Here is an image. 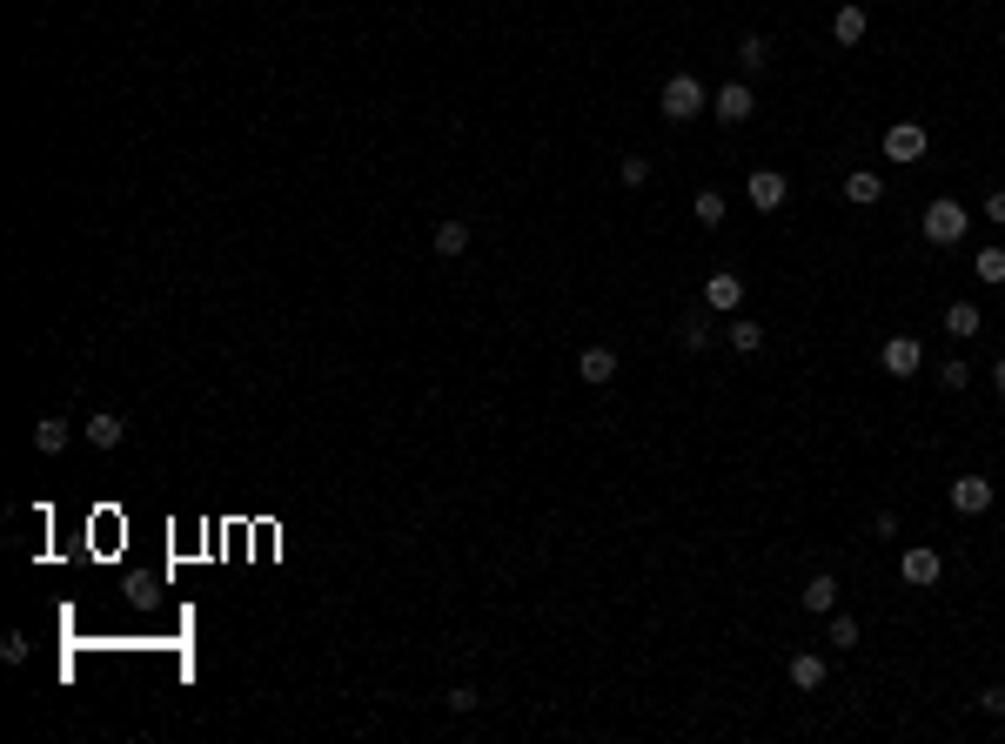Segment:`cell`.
<instances>
[{
  "instance_id": "obj_21",
  "label": "cell",
  "mask_w": 1005,
  "mask_h": 744,
  "mask_svg": "<svg viewBox=\"0 0 1005 744\" xmlns=\"http://www.w3.org/2000/svg\"><path fill=\"white\" fill-rule=\"evenodd\" d=\"M972 275H979L985 289H1005V248H979V262H972Z\"/></svg>"
},
{
  "instance_id": "obj_19",
  "label": "cell",
  "mask_w": 1005,
  "mask_h": 744,
  "mask_svg": "<svg viewBox=\"0 0 1005 744\" xmlns=\"http://www.w3.org/2000/svg\"><path fill=\"white\" fill-rule=\"evenodd\" d=\"M945 329L965 342V336H979V329H985V316L972 309V302H952V309H945Z\"/></svg>"
},
{
  "instance_id": "obj_3",
  "label": "cell",
  "mask_w": 1005,
  "mask_h": 744,
  "mask_svg": "<svg viewBox=\"0 0 1005 744\" xmlns=\"http://www.w3.org/2000/svg\"><path fill=\"white\" fill-rule=\"evenodd\" d=\"M751 108H758V94L744 88V81H724V88L711 94V114L724 121V128H744V121H751Z\"/></svg>"
},
{
  "instance_id": "obj_8",
  "label": "cell",
  "mask_w": 1005,
  "mask_h": 744,
  "mask_svg": "<svg viewBox=\"0 0 1005 744\" xmlns=\"http://www.w3.org/2000/svg\"><path fill=\"white\" fill-rule=\"evenodd\" d=\"M81 436H88L94 450H121V436H128V423H121L114 409H94V416H88V429H81Z\"/></svg>"
},
{
  "instance_id": "obj_9",
  "label": "cell",
  "mask_w": 1005,
  "mask_h": 744,
  "mask_svg": "<svg viewBox=\"0 0 1005 744\" xmlns=\"http://www.w3.org/2000/svg\"><path fill=\"white\" fill-rule=\"evenodd\" d=\"M865 7H858V0H845V7H838V14H831V41H838V47H858V41H865Z\"/></svg>"
},
{
  "instance_id": "obj_30",
  "label": "cell",
  "mask_w": 1005,
  "mask_h": 744,
  "mask_svg": "<svg viewBox=\"0 0 1005 744\" xmlns=\"http://www.w3.org/2000/svg\"><path fill=\"white\" fill-rule=\"evenodd\" d=\"M992 389H999V396H1005V356H999V369H992Z\"/></svg>"
},
{
  "instance_id": "obj_23",
  "label": "cell",
  "mask_w": 1005,
  "mask_h": 744,
  "mask_svg": "<svg viewBox=\"0 0 1005 744\" xmlns=\"http://www.w3.org/2000/svg\"><path fill=\"white\" fill-rule=\"evenodd\" d=\"M825 644L851 651V644H858V617H845V610H831V624H825Z\"/></svg>"
},
{
  "instance_id": "obj_10",
  "label": "cell",
  "mask_w": 1005,
  "mask_h": 744,
  "mask_svg": "<svg viewBox=\"0 0 1005 744\" xmlns=\"http://www.w3.org/2000/svg\"><path fill=\"white\" fill-rule=\"evenodd\" d=\"M577 376H583L590 389H603L610 376H617V349H603V342H597V349H583V356H577Z\"/></svg>"
},
{
  "instance_id": "obj_7",
  "label": "cell",
  "mask_w": 1005,
  "mask_h": 744,
  "mask_svg": "<svg viewBox=\"0 0 1005 744\" xmlns=\"http://www.w3.org/2000/svg\"><path fill=\"white\" fill-rule=\"evenodd\" d=\"M952 510H959V517H985V510H992V483H985V476H959V483H952Z\"/></svg>"
},
{
  "instance_id": "obj_20",
  "label": "cell",
  "mask_w": 1005,
  "mask_h": 744,
  "mask_svg": "<svg viewBox=\"0 0 1005 744\" xmlns=\"http://www.w3.org/2000/svg\"><path fill=\"white\" fill-rule=\"evenodd\" d=\"M691 215H697V222H704V228H724V215H731V208H724V195H717V188H697Z\"/></svg>"
},
{
  "instance_id": "obj_15",
  "label": "cell",
  "mask_w": 1005,
  "mask_h": 744,
  "mask_svg": "<svg viewBox=\"0 0 1005 744\" xmlns=\"http://www.w3.org/2000/svg\"><path fill=\"white\" fill-rule=\"evenodd\" d=\"M878 195H885V181L871 175V168H851V175H845V202L871 208V202H878Z\"/></svg>"
},
{
  "instance_id": "obj_11",
  "label": "cell",
  "mask_w": 1005,
  "mask_h": 744,
  "mask_svg": "<svg viewBox=\"0 0 1005 744\" xmlns=\"http://www.w3.org/2000/svg\"><path fill=\"white\" fill-rule=\"evenodd\" d=\"M704 302H711L717 316H731L737 302H744V282H737L731 269H724V275H711V282H704Z\"/></svg>"
},
{
  "instance_id": "obj_27",
  "label": "cell",
  "mask_w": 1005,
  "mask_h": 744,
  "mask_svg": "<svg viewBox=\"0 0 1005 744\" xmlns=\"http://www.w3.org/2000/svg\"><path fill=\"white\" fill-rule=\"evenodd\" d=\"M443 704H449V711H456V718H463V711H476V704H483V698H476L469 684H456V691H443Z\"/></svg>"
},
{
  "instance_id": "obj_28",
  "label": "cell",
  "mask_w": 1005,
  "mask_h": 744,
  "mask_svg": "<svg viewBox=\"0 0 1005 744\" xmlns=\"http://www.w3.org/2000/svg\"><path fill=\"white\" fill-rule=\"evenodd\" d=\"M979 711H985V718H1005V684H985V691H979Z\"/></svg>"
},
{
  "instance_id": "obj_25",
  "label": "cell",
  "mask_w": 1005,
  "mask_h": 744,
  "mask_svg": "<svg viewBox=\"0 0 1005 744\" xmlns=\"http://www.w3.org/2000/svg\"><path fill=\"white\" fill-rule=\"evenodd\" d=\"M938 383H945V389H952V396H959V389L972 383V369H965V362L952 356V362H945V369H938Z\"/></svg>"
},
{
  "instance_id": "obj_16",
  "label": "cell",
  "mask_w": 1005,
  "mask_h": 744,
  "mask_svg": "<svg viewBox=\"0 0 1005 744\" xmlns=\"http://www.w3.org/2000/svg\"><path fill=\"white\" fill-rule=\"evenodd\" d=\"M737 68L764 74V68H771V41H764V34H744V41H737Z\"/></svg>"
},
{
  "instance_id": "obj_29",
  "label": "cell",
  "mask_w": 1005,
  "mask_h": 744,
  "mask_svg": "<svg viewBox=\"0 0 1005 744\" xmlns=\"http://www.w3.org/2000/svg\"><path fill=\"white\" fill-rule=\"evenodd\" d=\"M985 222L1005 228V188H992V195H985Z\"/></svg>"
},
{
  "instance_id": "obj_2",
  "label": "cell",
  "mask_w": 1005,
  "mask_h": 744,
  "mask_svg": "<svg viewBox=\"0 0 1005 744\" xmlns=\"http://www.w3.org/2000/svg\"><path fill=\"white\" fill-rule=\"evenodd\" d=\"M918 228H925V242H938V248H959L965 242V228H972V215H965L952 195H938L925 215H918Z\"/></svg>"
},
{
  "instance_id": "obj_12",
  "label": "cell",
  "mask_w": 1005,
  "mask_h": 744,
  "mask_svg": "<svg viewBox=\"0 0 1005 744\" xmlns=\"http://www.w3.org/2000/svg\"><path fill=\"white\" fill-rule=\"evenodd\" d=\"M67 443H74V423H61V416H41V423H34V450L41 456H61Z\"/></svg>"
},
{
  "instance_id": "obj_18",
  "label": "cell",
  "mask_w": 1005,
  "mask_h": 744,
  "mask_svg": "<svg viewBox=\"0 0 1005 744\" xmlns=\"http://www.w3.org/2000/svg\"><path fill=\"white\" fill-rule=\"evenodd\" d=\"M463 248H469V222H436V255L443 262H456Z\"/></svg>"
},
{
  "instance_id": "obj_17",
  "label": "cell",
  "mask_w": 1005,
  "mask_h": 744,
  "mask_svg": "<svg viewBox=\"0 0 1005 744\" xmlns=\"http://www.w3.org/2000/svg\"><path fill=\"white\" fill-rule=\"evenodd\" d=\"M791 684H798V691H818V684H825V657L798 651V657H791Z\"/></svg>"
},
{
  "instance_id": "obj_4",
  "label": "cell",
  "mask_w": 1005,
  "mask_h": 744,
  "mask_svg": "<svg viewBox=\"0 0 1005 744\" xmlns=\"http://www.w3.org/2000/svg\"><path fill=\"white\" fill-rule=\"evenodd\" d=\"M938 570H945V564H938V550H925V543H912V550L898 557V577H905L912 590H932V584H938Z\"/></svg>"
},
{
  "instance_id": "obj_6",
  "label": "cell",
  "mask_w": 1005,
  "mask_h": 744,
  "mask_svg": "<svg viewBox=\"0 0 1005 744\" xmlns=\"http://www.w3.org/2000/svg\"><path fill=\"white\" fill-rule=\"evenodd\" d=\"M925 155V128L918 121H892L885 128V161H918Z\"/></svg>"
},
{
  "instance_id": "obj_14",
  "label": "cell",
  "mask_w": 1005,
  "mask_h": 744,
  "mask_svg": "<svg viewBox=\"0 0 1005 744\" xmlns=\"http://www.w3.org/2000/svg\"><path fill=\"white\" fill-rule=\"evenodd\" d=\"M751 208H784V175L778 168H758V175H751Z\"/></svg>"
},
{
  "instance_id": "obj_24",
  "label": "cell",
  "mask_w": 1005,
  "mask_h": 744,
  "mask_svg": "<svg viewBox=\"0 0 1005 744\" xmlns=\"http://www.w3.org/2000/svg\"><path fill=\"white\" fill-rule=\"evenodd\" d=\"M617 181H624V188H644V181H650V161H644V155H624V161H617Z\"/></svg>"
},
{
  "instance_id": "obj_5",
  "label": "cell",
  "mask_w": 1005,
  "mask_h": 744,
  "mask_svg": "<svg viewBox=\"0 0 1005 744\" xmlns=\"http://www.w3.org/2000/svg\"><path fill=\"white\" fill-rule=\"evenodd\" d=\"M878 362H885V376H912L918 362H925V342H918V336H892L885 349H878Z\"/></svg>"
},
{
  "instance_id": "obj_26",
  "label": "cell",
  "mask_w": 1005,
  "mask_h": 744,
  "mask_svg": "<svg viewBox=\"0 0 1005 744\" xmlns=\"http://www.w3.org/2000/svg\"><path fill=\"white\" fill-rule=\"evenodd\" d=\"M677 342H684V349H704V342H711V322H677Z\"/></svg>"
},
{
  "instance_id": "obj_13",
  "label": "cell",
  "mask_w": 1005,
  "mask_h": 744,
  "mask_svg": "<svg viewBox=\"0 0 1005 744\" xmlns=\"http://www.w3.org/2000/svg\"><path fill=\"white\" fill-rule=\"evenodd\" d=\"M804 610H818V617L838 610V577H831V570H818V577L804 584Z\"/></svg>"
},
{
  "instance_id": "obj_22",
  "label": "cell",
  "mask_w": 1005,
  "mask_h": 744,
  "mask_svg": "<svg viewBox=\"0 0 1005 744\" xmlns=\"http://www.w3.org/2000/svg\"><path fill=\"white\" fill-rule=\"evenodd\" d=\"M731 349L737 356H758L764 349V322H731Z\"/></svg>"
},
{
  "instance_id": "obj_1",
  "label": "cell",
  "mask_w": 1005,
  "mask_h": 744,
  "mask_svg": "<svg viewBox=\"0 0 1005 744\" xmlns=\"http://www.w3.org/2000/svg\"><path fill=\"white\" fill-rule=\"evenodd\" d=\"M657 114L664 121H697V114H711V94H704L697 74H670L664 94H657Z\"/></svg>"
}]
</instances>
